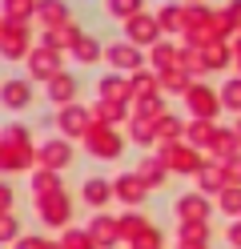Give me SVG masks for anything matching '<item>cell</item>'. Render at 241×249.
Returning <instances> with one entry per match:
<instances>
[{
	"label": "cell",
	"mask_w": 241,
	"mask_h": 249,
	"mask_svg": "<svg viewBox=\"0 0 241 249\" xmlns=\"http://www.w3.org/2000/svg\"><path fill=\"white\" fill-rule=\"evenodd\" d=\"M12 233H16V225H12V217H0V241H4V237H12Z\"/></svg>",
	"instance_id": "obj_2"
},
{
	"label": "cell",
	"mask_w": 241,
	"mask_h": 249,
	"mask_svg": "<svg viewBox=\"0 0 241 249\" xmlns=\"http://www.w3.org/2000/svg\"><path fill=\"white\" fill-rule=\"evenodd\" d=\"M4 209H8V189L0 185V217H4Z\"/></svg>",
	"instance_id": "obj_3"
},
{
	"label": "cell",
	"mask_w": 241,
	"mask_h": 249,
	"mask_svg": "<svg viewBox=\"0 0 241 249\" xmlns=\"http://www.w3.org/2000/svg\"><path fill=\"white\" fill-rule=\"evenodd\" d=\"M0 101H4L8 108L28 105V85H24V81H4V89H0Z\"/></svg>",
	"instance_id": "obj_1"
}]
</instances>
